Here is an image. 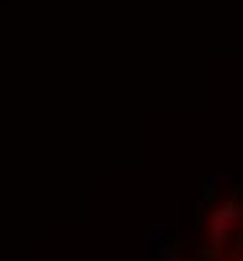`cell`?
<instances>
[{
    "instance_id": "2",
    "label": "cell",
    "mask_w": 243,
    "mask_h": 261,
    "mask_svg": "<svg viewBox=\"0 0 243 261\" xmlns=\"http://www.w3.org/2000/svg\"><path fill=\"white\" fill-rule=\"evenodd\" d=\"M204 184H208L204 191H208V194H215V191H219V187L226 184V176H222V173H215V170H208V173H204Z\"/></svg>"
},
{
    "instance_id": "1",
    "label": "cell",
    "mask_w": 243,
    "mask_h": 261,
    "mask_svg": "<svg viewBox=\"0 0 243 261\" xmlns=\"http://www.w3.org/2000/svg\"><path fill=\"white\" fill-rule=\"evenodd\" d=\"M240 216H243L240 201H222V205H215V212H211V240L222 244V240H226V226L236 222Z\"/></svg>"
}]
</instances>
